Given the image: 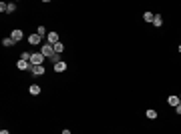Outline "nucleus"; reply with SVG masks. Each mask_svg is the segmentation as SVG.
<instances>
[{
	"mask_svg": "<svg viewBox=\"0 0 181 134\" xmlns=\"http://www.w3.org/2000/svg\"><path fill=\"white\" fill-rule=\"evenodd\" d=\"M16 68H18V70H30V68H32V64H30L28 60H22V58H20V60L16 62Z\"/></svg>",
	"mask_w": 181,
	"mask_h": 134,
	"instance_id": "39448f33",
	"label": "nucleus"
},
{
	"mask_svg": "<svg viewBox=\"0 0 181 134\" xmlns=\"http://www.w3.org/2000/svg\"><path fill=\"white\" fill-rule=\"evenodd\" d=\"M36 34H40V36H48V32H46V28H45V26H38Z\"/></svg>",
	"mask_w": 181,
	"mask_h": 134,
	"instance_id": "f3484780",
	"label": "nucleus"
},
{
	"mask_svg": "<svg viewBox=\"0 0 181 134\" xmlns=\"http://www.w3.org/2000/svg\"><path fill=\"white\" fill-rule=\"evenodd\" d=\"M14 10H16V4H14V2H8V4H6V12H8V14H12Z\"/></svg>",
	"mask_w": 181,
	"mask_h": 134,
	"instance_id": "2eb2a0df",
	"label": "nucleus"
},
{
	"mask_svg": "<svg viewBox=\"0 0 181 134\" xmlns=\"http://www.w3.org/2000/svg\"><path fill=\"white\" fill-rule=\"evenodd\" d=\"M0 134H10V132L8 130H0Z\"/></svg>",
	"mask_w": 181,
	"mask_h": 134,
	"instance_id": "412c9836",
	"label": "nucleus"
},
{
	"mask_svg": "<svg viewBox=\"0 0 181 134\" xmlns=\"http://www.w3.org/2000/svg\"><path fill=\"white\" fill-rule=\"evenodd\" d=\"M167 104H171V106H179V104H181L179 96H175V94H171L169 98H167Z\"/></svg>",
	"mask_w": 181,
	"mask_h": 134,
	"instance_id": "1a4fd4ad",
	"label": "nucleus"
},
{
	"mask_svg": "<svg viewBox=\"0 0 181 134\" xmlns=\"http://www.w3.org/2000/svg\"><path fill=\"white\" fill-rule=\"evenodd\" d=\"M145 116H147L149 120H155V118H157V110H153V108H149V110L145 112Z\"/></svg>",
	"mask_w": 181,
	"mask_h": 134,
	"instance_id": "f8f14e48",
	"label": "nucleus"
},
{
	"mask_svg": "<svg viewBox=\"0 0 181 134\" xmlns=\"http://www.w3.org/2000/svg\"><path fill=\"white\" fill-rule=\"evenodd\" d=\"M14 44H16V42H14L12 38H4V40H2V46H4V48H10V46H14Z\"/></svg>",
	"mask_w": 181,
	"mask_h": 134,
	"instance_id": "4468645a",
	"label": "nucleus"
},
{
	"mask_svg": "<svg viewBox=\"0 0 181 134\" xmlns=\"http://www.w3.org/2000/svg\"><path fill=\"white\" fill-rule=\"evenodd\" d=\"M60 134H70V130H68V128H65V130H62Z\"/></svg>",
	"mask_w": 181,
	"mask_h": 134,
	"instance_id": "aec40b11",
	"label": "nucleus"
},
{
	"mask_svg": "<svg viewBox=\"0 0 181 134\" xmlns=\"http://www.w3.org/2000/svg\"><path fill=\"white\" fill-rule=\"evenodd\" d=\"M175 112H177V114L181 116V104H179V106H175Z\"/></svg>",
	"mask_w": 181,
	"mask_h": 134,
	"instance_id": "6ab92c4d",
	"label": "nucleus"
},
{
	"mask_svg": "<svg viewBox=\"0 0 181 134\" xmlns=\"http://www.w3.org/2000/svg\"><path fill=\"white\" fill-rule=\"evenodd\" d=\"M30 72H32L34 76H42V74L46 72V68L40 64V66H32V68H30Z\"/></svg>",
	"mask_w": 181,
	"mask_h": 134,
	"instance_id": "0eeeda50",
	"label": "nucleus"
},
{
	"mask_svg": "<svg viewBox=\"0 0 181 134\" xmlns=\"http://www.w3.org/2000/svg\"><path fill=\"white\" fill-rule=\"evenodd\" d=\"M153 18H155V14H153V12H145V14H143V20H145V22L153 24Z\"/></svg>",
	"mask_w": 181,
	"mask_h": 134,
	"instance_id": "ddd939ff",
	"label": "nucleus"
},
{
	"mask_svg": "<svg viewBox=\"0 0 181 134\" xmlns=\"http://www.w3.org/2000/svg\"><path fill=\"white\" fill-rule=\"evenodd\" d=\"M30 52H22V54H20V58H22V60H28V62H30Z\"/></svg>",
	"mask_w": 181,
	"mask_h": 134,
	"instance_id": "a211bd4d",
	"label": "nucleus"
},
{
	"mask_svg": "<svg viewBox=\"0 0 181 134\" xmlns=\"http://www.w3.org/2000/svg\"><path fill=\"white\" fill-rule=\"evenodd\" d=\"M52 70L58 72V74H60V72H65V70H67V62H65V60H60V62H57V64H52Z\"/></svg>",
	"mask_w": 181,
	"mask_h": 134,
	"instance_id": "423d86ee",
	"label": "nucleus"
},
{
	"mask_svg": "<svg viewBox=\"0 0 181 134\" xmlns=\"http://www.w3.org/2000/svg\"><path fill=\"white\" fill-rule=\"evenodd\" d=\"M26 40H28V44H32V46H38L40 44V42H42V36H40V34H30V36H28V38H26Z\"/></svg>",
	"mask_w": 181,
	"mask_h": 134,
	"instance_id": "7ed1b4c3",
	"label": "nucleus"
},
{
	"mask_svg": "<svg viewBox=\"0 0 181 134\" xmlns=\"http://www.w3.org/2000/svg\"><path fill=\"white\" fill-rule=\"evenodd\" d=\"M40 54L45 56V58H50V60H52V56L57 54V52H55V46L48 44V42H46V44H42V48H40Z\"/></svg>",
	"mask_w": 181,
	"mask_h": 134,
	"instance_id": "f257e3e1",
	"label": "nucleus"
},
{
	"mask_svg": "<svg viewBox=\"0 0 181 134\" xmlns=\"http://www.w3.org/2000/svg\"><path fill=\"white\" fill-rule=\"evenodd\" d=\"M46 40H48V44H57V42H60V40H58V34L57 32H48V36H46Z\"/></svg>",
	"mask_w": 181,
	"mask_h": 134,
	"instance_id": "6e6552de",
	"label": "nucleus"
},
{
	"mask_svg": "<svg viewBox=\"0 0 181 134\" xmlns=\"http://www.w3.org/2000/svg\"><path fill=\"white\" fill-rule=\"evenodd\" d=\"M62 50H65V46H62V42H57V44H55V52H57V54H60Z\"/></svg>",
	"mask_w": 181,
	"mask_h": 134,
	"instance_id": "dca6fc26",
	"label": "nucleus"
},
{
	"mask_svg": "<svg viewBox=\"0 0 181 134\" xmlns=\"http://www.w3.org/2000/svg\"><path fill=\"white\" fill-rule=\"evenodd\" d=\"M179 100H181V96H179Z\"/></svg>",
	"mask_w": 181,
	"mask_h": 134,
	"instance_id": "5701e85b",
	"label": "nucleus"
},
{
	"mask_svg": "<svg viewBox=\"0 0 181 134\" xmlns=\"http://www.w3.org/2000/svg\"><path fill=\"white\" fill-rule=\"evenodd\" d=\"M42 62H45V56L40 54V52H36V54L30 56V64H32V66H40Z\"/></svg>",
	"mask_w": 181,
	"mask_h": 134,
	"instance_id": "f03ea898",
	"label": "nucleus"
},
{
	"mask_svg": "<svg viewBox=\"0 0 181 134\" xmlns=\"http://www.w3.org/2000/svg\"><path fill=\"white\" fill-rule=\"evenodd\" d=\"M28 92H30L32 96H38V94H40V86H38V84H32V86L28 88Z\"/></svg>",
	"mask_w": 181,
	"mask_h": 134,
	"instance_id": "9b49d317",
	"label": "nucleus"
},
{
	"mask_svg": "<svg viewBox=\"0 0 181 134\" xmlns=\"http://www.w3.org/2000/svg\"><path fill=\"white\" fill-rule=\"evenodd\" d=\"M177 50H179V52H181V44H179V48H177Z\"/></svg>",
	"mask_w": 181,
	"mask_h": 134,
	"instance_id": "4be33fe9",
	"label": "nucleus"
},
{
	"mask_svg": "<svg viewBox=\"0 0 181 134\" xmlns=\"http://www.w3.org/2000/svg\"><path fill=\"white\" fill-rule=\"evenodd\" d=\"M10 38H12V40H14V42H20V40H22V38H24L22 30H20V28H16V30H12V32H10Z\"/></svg>",
	"mask_w": 181,
	"mask_h": 134,
	"instance_id": "20e7f679",
	"label": "nucleus"
},
{
	"mask_svg": "<svg viewBox=\"0 0 181 134\" xmlns=\"http://www.w3.org/2000/svg\"><path fill=\"white\" fill-rule=\"evenodd\" d=\"M153 26H157V28L163 26V16H161V14H155V18H153Z\"/></svg>",
	"mask_w": 181,
	"mask_h": 134,
	"instance_id": "9d476101",
	"label": "nucleus"
}]
</instances>
